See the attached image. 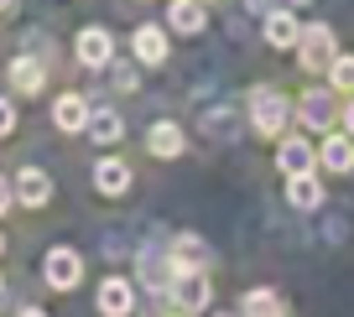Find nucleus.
<instances>
[{
    "label": "nucleus",
    "instance_id": "obj_1",
    "mask_svg": "<svg viewBox=\"0 0 354 317\" xmlns=\"http://www.w3.org/2000/svg\"><path fill=\"white\" fill-rule=\"evenodd\" d=\"M245 120L261 141H281L292 131V94L281 84H266V78L250 84L245 88Z\"/></svg>",
    "mask_w": 354,
    "mask_h": 317
},
{
    "label": "nucleus",
    "instance_id": "obj_2",
    "mask_svg": "<svg viewBox=\"0 0 354 317\" xmlns=\"http://www.w3.org/2000/svg\"><path fill=\"white\" fill-rule=\"evenodd\" d=\"M339 104L344 99L333 94L328 84H308L292 99V125H297L302 135H328V131H339Z\"/></svg>",
    "mask_w": 354,
    "mask_h": 317
},
{
    "label": "nucleus",
    "instance_id": "obj_3",
    "mask_svg": "<svg viewBox=\"0 0 354 317\" xmlns=\"http://www.w3.org/2000/svg\"><path fill=\"white\" fill-rule=\"evenodd\" d=\"M344 47H339V32H333L328 21H308L302 26V42H297V68L308 78H328V68H333V57H339Z\"/></svg>",
    "mask_w": 354,
    "mask_h": 317
},
{
    "label": "nucleus",
    "instance_id": "obj_4",
    "mask_svg": "<svg viewBox=\"0 0 354 317\" xmlns=\"http://www.w3.org/2000/svg\"><path fill=\"white\" fill-rule=\"evenodd\" d=\"M172 281H177V265L167 255V244H141L136 250V286H146L151 296H172Z\"/></svg>",
    "mask_w": 354,
    "mask_h": 317
},
{
    "label": "nucleus",
    "instance_id": "obj_5",
    "mask_svg": "<svg viewBox=\"0 0 354 317\" xmlns=\"http://www.w3.org/2000/svg\"><path fill=\"white\" fill-rule=\"evenodd\" d=\"M167 302H172V312H183V317L209 312V307H214V271H177Z\"/></svg>",
    "mask_w": 354,
    "mask_h": 317
},
{
    "label": "nucleus",
    "instance_id": "obj_6",
    "mask_svg": "<svg viewBox=\"0 0 354 317\" xmlns=\"http://www.w3.org/2000/svg\"><path fill=\"white\" fill-rule=\"evenodd\" d=\"M302 26H308V21H302L292 6H271V11L261 16V42L271 47V52H297Z\"/></svg>",
    "mask_w": 354,
    "mask_h": 317
},
{
    "label": "nucleus",
    "instance_id": "obj_7",
    "mask_svg": "<svg viewBox=\"0 0 354 317\" xmlns=\"http://www.w3.org/2000/svg\"><path fill=\"white\" fill-rule=\"evenodd\" d=\"M42 281L53 286V291H78V286H84V255H78L73 244H53V250L42 255Z\"/></svg>",
    "mask_w": 354,
    "mask_h": 317
},
{
    "label": "nucleus",
    "instance_id": "obj_8",
    "mask_svg": "<svg viewBox=\"0 0 354 317\" xmlns=\"http://www.w3.org/2000/svg\"><path fill=\"white\" fill-rule=\"evenodd\" d=\"M277 172L281 177H308V172H318V141L313 135H302V131H287L277 141Z\"/></svg>",
    "mask_w": 354,
    "mask_h": 317
},
{
    "label": "nucleus",
    "instance_id": "obj_9",
    "mask_svg": "<svg viewBox=\"0 0 354 317\" xmlns=\"http://www.w3.org/2000/svg\"><path fill=\"white\" fill-rule=\"evenodd\" d=\"M131 57H136V68H167L172 63V32L156 21H141L131 32Z\"/></svg>",
    "mask_w": 354,
    "mask_h": 317
},
{
    "label": "nucleus",
    "instance_id": "obj_10",
    "mask_svg": "<svg viewBox=\"0 0 354 317\" xmlns=\"http://www.w3.org/2000/svg\"><path fill=\"white\" fill-rule=\"evenodd\" d=\"M94 312L100 317H136V281L120 271H110L94 291Z\"/></svg>",
    "mask_w": 354,
    "mask_h": 317
},
{
    "label": "nucleus",
    "instance_id": "obj_11",
    "mask_svg": "<svg viewBox=\"0 0 354 317\" xmlns=\"http://www.w3.org/2000/svg\"><path fill=\"white\" fill-rule=\"evenodd\" d=\"M167 255H172L177 271H214V244L203 240V234H193V229H177L172 240H167Z\"/></svg>",
    "mask_w": 354,
    "mask_h": 317
},
{
    "label": "nucleus",
    "instance_id": "obj_12",
    "mask_svg": "<svg viewBox=\"0 0 354 317\" xmlns=\"http://www.w3.org/2000/svg\"><path fill=\"white\" fill-rule=\"evenodd\" d=\"M136 187V172H131V162H125L120 151H104L100 162H94V193L100 198H125Z\"/></svg>",
    "mask_w": 354,
    "mask_h": 317
},
{
    "label": "nucleus",
    "instance_id": "obj_13",
    "mask_svg": "<svg viewBox=\"0 0 354 317\" xmlns=\"http://www.w3.org/2000/svg\"><path fill=\"white\" fill-rule=\"evenodd\" d=\"M73 57H78V68L100 73V68L115 63V37L104 32V26H84V32L73 37Z\"/></svg>",
    "mask_w": 354,
    "mask_h": 317
},
{
    "label": "nucleus",
    "instance_id": "obj_14",
    "mask_svg": "<svg viewBox=\"0 0 354 317\" xmlns=\"http://www.w3.org/2000/svg\"><path fill=\"white\" fill-rule=\"evenodd\" d=\"M88 120H94V104H88V94H78V88H68V94L53 99V125L63 135H84Z\"/></svg>",
    "mask_w": 354,
    "mask_h": 317
},
{
    "label": "nucleus",
    "instance_id": "obj_15",
    "mask_svg": "<svg viewBox=\"0 0 354 317\" xmlns=\"http://www.w3.org/2000/svg\"><path fill=\"white\" fill-rule=\"evenodd\" d=\"M146 151L156 162H177V156H188V131L177 120H151L146 125Z\"/></svg>",
    "mask_w": 354,
    "mask_h": 317
},
{
    "label": "nucleus",
    "instance_id": "obj_16",
    "mask_svg": "<svg viewBox=\"0 0 354 317\" xmlns=\"http://www.w3.org/2000/svg\"><path fill=\"white\" fill-rule=\"evenodd\" d=\"M6 78H11V94L32 99V94H42V88H47V63H42V57H32V52H16L11 63H6Z\"/></svg>",
    "mask_w": 354,
    "mask_h": 317
},
{
    "label": "nucleus",
    "instance_id": "obj_17",
    "mask_svg": "<svg viewBox=\"0 0 354 317\" xmlns=\"http://www.w3.org/2000/svg\"><path fill=\"white\" fill-rule=\"evenodd\" d=\"M318 172H328V177H349L354 172V141L344 131L318 135Z\"/></svg>",
    "mask_w": 354,
    "mask_h": 317
},
{
    "label": "nucleus",
    "instance_id": "obj_18",
    "mask_svg": "<svg viewBox=\"0 0 354 317\" xmlns=\"http://www.w3.org/2000/svg\"><path fill=\"white\" fill-rule=\"evenodd\" d=\"M167 32L172 37H203L209 32V6H198V0H167Z\"/></svg>",
    "mask_w": 354,
    "mask_h": 317
},
{
    "label": "nucleus",
    "instance_id": "obj_19",
    "mask_svg": "<svg viewBox=\"0 0 354 317\" xmlns=\"http://www.w3.org/2000/svg\"><path fill=\"white\" fill-rule=\"evenodd\" d=\"M16 187V203L21 208H47L53 203V177H47V166H21V172L11 177Z\"/></svg>",
    "mask_w": 354,
    "mask_h": 317
},
{
    "label": "nucleus",
    "instance_id": "obj_20",
    "mask_svg": "<svg viewBox=\"0 0 354 317\" xmlns=\"http://www.w3.org/2000/svg\"><path fill=\"white\" fill-rule=\"evenodd\" d=\"M281 198H287L297 213H318V208L328 203V187H323V177H318V172H308V177H287Z\"/></svg>",
    "mask_w": 354,
    "mask_h": 317
},
{
    "label": "nucleus",
    "instance_id": "obj_21",
    "mask_svg": "<svg viewBox=\"0 0 354 317\" xmlns=\"http://www.w3.org/2000/svg\"><path fill=\"white\" fill-rule=\"evenodd\" d=\"M88 141L94 146H120L125 141V115L115 110V104H94V120H88Z\"/></svg>",
    "mask_w": 354,
    "mask_h": 317
},
{
    "label": "nucleus",
    "instance_id": "obj_22",
    "mask_svg": "<svg viewBox=\"0 0 354 317\" xmlns=\"http://www.w3.org/2000/svg\"><path fill=\"white\" fill-rule=\"evenodd\" d=\"M240 317H287V296L277 286H250L240 296Z\"/></svg>",
    "mask_w": 354,
    "mask_h": 317
},
{
    "label": "nucleus",
    "instance_id": "obj_23",
    "mask_svg": "<svg viewBox=\"0 0 354 317\" xmlns=\"http://www.w3.org/2000/svg\"><path fill=\"white\" fill-rule=\"evenodd\" d=\"M323 84H328L339 99H354V52H339V57H333V68H328V78H323Z\"/></svg>",
    "mask_w": 354,
    "mask_h": 317
},
{
    "label": "nucleus",
    "instance_id": "obj_24",
    "mask_svg": "<svg viewBox=\"0 0 354 317\" xmlns=\"http://www.w3.org/2000/svg\"><path fill=\"white\" fill-rule=\"evenodd\" d=\"M234 110H240V104H234ZM234 110H230V104H214V110L198 120V131L219 135V141H224V135H234V125H240V120H234Z\"/></svg>",
    "mask_w": 354,
    "mask_h": 317
},
{
    "label": "nucleus",
    "instance_id": "obj_25",
    "mask_svg": "<svg viewBox=\"0 0 354 317\" xmlns=\"http://www.w3.org/2000/svg\"><path fill=\"white\" fill-rule=\"evenodd\" d=\"M110 73H115V88H120V94H131V88L141 84V73H136V63H110Z\"/></svg>",
    "mask_w": 354,
    "mask_h": 317
},
{
    "label": "nucleus",
    "instance_id": "obj_26",
    "mask_svg": "<svg viewBox=\"0 0 354 317\" xmlns=\"http://www.w3.org/2000/svg\"><path fill=\"white\" fill-rule=\"evenodd\" d=\"M11 131H16V104L0 94V135H11Z\"/></svg>",
    "mask_w": 354,
    "mask_h": 317
},
{
    "label": "nucleus",
    "instance_id": "obj_27",
    "mask_svg": "<svg viewBox=\"0 0 354 317\" xmlns=\"http://www.w3.org/2000/svg\"><path fill=\"white\" fill-rule=\"evenodd\" d=\"M339 131L354 141V99H344V104H339Z\"/></svg>",
    "mask_w": 354,
    "mask_h": 317
},
{
    "label": "nucleus",
    "instance_id": "obj_28",
    "mask_svg": "<svg viewBox=\"0 0 354 317\" xmlns=\"http://www.w3.org/2000/svg\"><path fill=\"white\" fill-rule=\"evenodd\" d=\"M11 203H16V187L11 177H0V213H11Z\"/></svg>",
    "mask_w": 354,
    "mask_h": 317
},
{
    "label": "nucleus",
    "instance_id": "obj_29",
    "mask_svg": "<svg viewBox=\"0 0 354 317\" xmlns=\"http://www.w3.org/2000/svg\"><path fill=\"white\" fill-rule=\"evenodd\" d=\"M16 317H53V312H42V307H21Z\"/></svg>",
    "mask_w": 354,
    "mask_h": 317
},
{
    "label": "nucleus",
    "instance_id": "obj_30",
    "mask_svg": "<svg viewBox=\"0 0 354 317\" xmlns=\"http://www.w3.org/2000/svg\"><path fill=\"white\" fill-rule=\"evenodd\" d=\"M277 6H292V11H297V6H308V0H277Z\"/></svg>",
    "mask_w": 354,
    "mask_h": 317
},
{
    "label": "nucleus",
    "instance_id": "obj_31",
    "mask_svg": "<svg viewBox=\"0 0 354 317\" xmlns=\"http://www.w3.org/2000/svg\"><path fill=\"white\" fill-rule=\"evenodd\" d=\"M11 6H16V0H0V16H6V11H11Z\"/></svg>",
    "mask_w": 354,
    "mask_h": 317
},
{
    "label": "nucleus",
    "instance_id": "obj_32",
    "mask_svg": "<svg viewBox=\"0 0 354 317\" xmlns=\"http://www.w3.org/2000/svg\"><path fill=\"white\" fill-rule=\"evenodd\" d=\"M0 255H6V234H0Z\"/></svg>",
    "mask_w": 354,
    "mask_h": 317
},
{
    "label": "nucleus",
    "instance_id": "obj_33",
    "mask_svg": "<svg viewBox=\"0 0 354 317\" xmlns=\"http://www.w3.org/2000/svg\"><path fill=\"white\" fill-rule=\"evenodd\" d=\"M0 296H6V276H0Z\"/></svg>",
    "mask_w": 354,
    "mask_h": 317
},
{
    "label": "nucleus",
    "instance_id": "obj_34",
    "mask_svg": "<svg viewBox=\"0 0 354 317\" xmlns=\"http://www.w3.org/2000/svg\"><path fill=\"white\" fill-rule=\"evenodd\" d=\"M198 6H214V0H198Z\"/></svg>",
    "mask_w": 354,
    "mask_h": 317
},
{
    "label": "nucleus",
    "instance_id": "obj_35",
    "mask_svg": "<svg viewBox=\"0 0 354 317\" xmlns=\"http://www.w3.org/2000/svg\"><path fill=\"white\" fill-rule=\"evenodd\" d=\"M167 317H183V312H167Z\"/></svg>",
    "mask_w": 354,
    "mask_h": 317
}]
</instances>
